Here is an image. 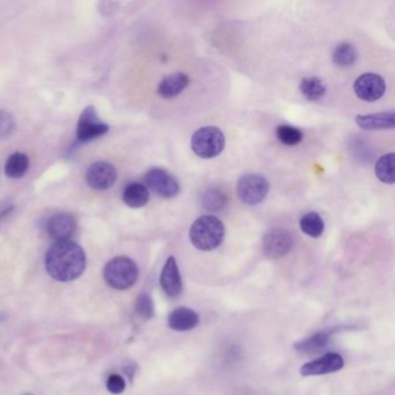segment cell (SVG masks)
I'll return each instance as SVG.
<instances>
[{"instance_id": "cell-27", "label": "cell", "mask_w": 395, "mask_h": 395, "mask_svg": "<svg viewBox=\"0 0 395 395\" xmlns=\"http://www.w3.org/2000/svg\"><path fill=\"white\" fill-rule=\"evenodd\" d=\"M14 118L6 110L0 109V138L6 137L14 130Z\"/></svg>"}, {"instance_id": "cell-4", "label": "cell", "mask_w": 395, "mask_h": 395, "mask_svg": "<svg viewBox=\"0 0 395 395\" xmlns=\"http://www.w3.org/2000/svg\"><path fill=\"white\" fill-rule=\"evenodd\" d=\"M225 147V136L217 127H203L191 137V149L202 159L220 156Z\"/></svg>"}, {"instance_id": "cell-26", "label": "cell", "mask_w": 395, "mask_h": 395, "mask_svg": "<svg viewBox=\"0 0 395 395\" xmlns=\"http://www.w3.org/2000/svg\"><path fill=\"white\" fill-rule=\"evenodd\" d=\"M136 312L140 318L149 320L154 314L153 300L147 293H143L137 298L136 301Z\"/></svg>"}, {"instance_id": "cell-11", "label": "cell", "mask_w": 395, "mask_h": 395, "mask_svg": "<svg viewBox=\"0 0 395 395\" xmlns=\"http://www.w3.org/2000/svg\"><path fill=\"white\" fill-rule=\"evenodd\" d=\"M343 366L344 361L342 356L335 352H330V354L322 356L321 359L304 364L300 369V374L304 377H311V376L334 374V372L340 371Z\"/></svg>"}, {"instance_id": "cell-21", "label": "cell", "mask_w": 395, "mask_h": 395, "mask_svg": "<svg viewBox=\"0 0 395 395\" xmlns=\"http://www.w3.org/2000/svg\"><path fill=\"white\" fill-rule=\"evenodd\" d=\"M330 341V334L322 333L315 334L313 337H308L306 340L300 341L298 343L295 344V349L297 352L301 354H315V352H321L325 349Z\"/></svg>"}, {"instance_id": "cell-19", "label": "cell", "mask_w": 395, "mask_h": 395, "mask_svg": "<svg viewBox=\"0 0 395 395\" xmlns=\"http://www.w3.org/2000/svg\"><path fill=\"white\" fill-rule=\"evenodd\" d=\"M299 89L305 99L308 101H318L326 94V85L317 77L305 78L300 81Z\"/></svg>"}, {"instance_id": "cell-25", "label": "cell", "mask_w": 395, "mask_h": 395, "mask_svg": "<svg viewBox=\"0 0 395 395\" xmlns=\"http://www.w3.org/2000/svg\"><path fill=\"white\" fill-rule=\"evenodd\" d=\"M202 203H203V206L209 211H218V210H222L226 205V196L218 189H209L203 195Z\"/></svg>"}, {"instance_id": "cell-14", "label": "cell", "mask_w": 395, "mask_h": 395, "mask_svg": "<svg viewBox=\"0 0 395 395\" xmlns=\"http://www.w3.org/2000/svg\"><path fill=\"white\" fill-rule=\"evenodd\" d=\"M191 83L187 74L183 72L169 74L159 83L158 94L164 99H173L179 96Z\"/></svg>"}, {"instance_id": "cell-16", "label": "cell", "mask_w": 395, "mask_h": 395, "mask_svg": "<svg viewBox=\"0 0 395 395\" xmlns=\"http://www.w3.org/2000/svg\"><path fill=\"white\" fill-rule=\"evenodd\" d=\"M356 123L364 130H383L394 128V113L371 114V115H359L356 116Z\"/></svg>"}, {"instance_id": "cell-30", "label": "cell", "mask_w": 395, "mask_h": 395, "mask_svg": "<svg viewBox=\"0 0 395 395\" xmlns=\"http://www.w3.org/2000/svg\"><path fill=\"white\" fill-rule=\"evenodd\" d=\"M28 395H30V394H28Z\"/></svg>"}, {"instance_id": "cell-12", "label": "cell", "mask_w": 395, "mask_h": 395, "mask_svg": "<svg viewBox=\"0 0 395 395\" xmlns=\"http://www.w3.org/2000/svg\"><path fill=\"white\" fill-rule=\"evenodd\" d=\"M76 228L77 222L71 213H55L47 222V232L56 242L70 240L74 235Z\"/></svg>"}, {"instance_id": "cell-5", "label": "cell", "mask_w": 395, "mask_h": 395, "mask_svg": "<svg viewBox=\"0 0 395 395\" xmlns=\"http://www.w3.org/2000/svg\"><path fill=\"white\" fill-rule=\"evenodd\" d=\"M269 182L264 176L250 173L239 179L237 195L244 204L254 206L264 201L269 193Z\"/></svg>"}, {"instance_id": "cell-20", "label": "cell", "mask_w": 395, "mask_h": 395, "mask_svg": "<svg viewBox=\"0 0 395 395\" xmlns=\"http://www.w3.org/2000/svg\"><path fill=\"white\" fill-rule=\"evenodd\" d=\"M300 230L311 238L321 237L325 231V223L318 213H308L299 220Z\"/></svg>"}, {"instance_id": "cell-28", "label": "cell", "mask_w": 395, "mask_h": 395, "mask_svg": "<svg viewBox=\"0 0 395 395\" xmlns=\"http://www.w3.org/2000/svg\"><path fill=\"white\" fill-rule=\"evenodd\" d=\"M107 389L111 394H121L125 389V378L118 374H110L107 379Z\"/></svg>"}, {"instance_id": "cell-6", "label": "cell", "mask_w": 395, "mask_h": 395, "mask_svg": "<svg viewBox=\"0 0 395 395\" xmlns=\"http://www.w3.org/2000/svg\"><path fill=\"white\" fill-rule=\"evenodd\" d=\"M109 131V125L100 120L96 108L88 106L83 110L77 125L76 143L85 144L93 139L99 138Z\"/></svg>"}, {"instance_id": "cell-2", "label": "cell", "mask_w": 395, "mask_h": 395, "mask_svg": "<svg viewBox=\"0 0 395 395\" xmlns=\"http://www.w3.org/2000/svg\"><path fill=\"white\" fill-rule=\"evenodd\" d=\"M225 238V227L220 218L202 216L195 220L189 231L191 244L203 252L218 248Z\"/></svg>"}, {"instance_id": "cell-22", "label": "cell", "mask_w": 395, "mask_h": 395, "mask_svg": "<svg viewBox=\"0 0 395 395\" xmlns=\"http://www.w3.org/2000/svg\"><path fill=\"white\" fill-rule=\"evenodd\" d=\"M359 54L355 47L350 43H341L333 52V62L342 69H347L355 64Z\"/></svg>"}, {"instance_id": "cell-10", "label": "cell", "mask_w": 395, "mask_h": 395, "mask_svg": "<svg viewBox=\"0 0 395 395\" xmlns=\"http://www.w3.org/2000/svg\"><path fill=\"white\" fill-rule=\"evenodd\" d=\"M354 91L359 99L366 103H374L383 98L386 91L384 78L377 74H364L359 76L354 84Z\"/></svg>"}, {"instance_id": "cell-3", "label": "cell", "mask_w": 395, "mask_h": 395, "mask_svg": "<svg viewBox=\"0 0 395 395\" xmlns=\"http://www.w3.org/2000/svg\"><path fill=\"white\" fill-rule=\"evenodd\" d=\"M139 270L135 261L130 257H114L103 269V278L107 284L115 290H128L135 286Z\"/></svg>"}, {"instance_id": "cell-23", "label": "cell", "mask_w": 395, "mask_h": 395, "mask_svg": "<svg viewBox=\"0 0 395 395\" xmlns=\"http://www.w3.org/2000/svg\"><path fill=\"white\" fill-rule=\"evenodd\" d=\"M394 153L384 154L383 157L379 158V160L376 164L374 173H376V175H377L378 179L381 180V182L387 183V184H393L394 183Z\"/></svg>"}, {"instance_id": "cell-15", "label": "cell", "mask_w": 395, "mask_h": 395, "mask_svg": "<svg viewBox=\"0 0 395 395\" xmlns=\"http://www.w3.org/2000/svg\"><path fill=\"white\" fill-rule=\"evenodd\" d=\"M200 322L198 313L188 308H178L169 314V326L175 332H188L194 330Z\"/></svg>"}, {"instance_id": "cell-8", "label": "cell", "mask_w": 395, "mask_h": 395, "mask_svg": "<svg viewBox=\"0 0 395 395\" xmlns=\"http://www.w3.org/2000/svg\"><path fill=\"white\" fill-rule=\"evenodd\" d=\"M85 179L92 189L107 191L116 182L118 171L107 161H96L88 167Z\"/></svg>"}, {"instance_id": "cell-24", "label": "cell", "mask_w": 395, "mask_h": 395, "mask_svg": "<svg viewBox=\"0 0 395 395\" xmlns=\"http://www.w3.org/2000/svg\"><path fill=\"white\" fill-rule=\"evenodd\" d=\"M276 136L278 140L288 147H296L303 142L304 135L300 131V129L291 125H278L276 129Z\"/></svg>"}, {"instance_id": "cell-9", "label": "cell", "mask_w": 395, "mask_h": 395, "mask_svg": "<svg viewBox=\"0 0 395 395\" xmlns=\"http://www.w3.org/2000/svg\"><path fill=\"white\" fill-rule=\"evenodd\" d=\"M145 183L147 187L162 198H175L180 193L179 182L165 169H150L145 174Z\"/></svg>"}, {"instance_id": "cell-17", "label": "cell", "mask_w": 395, "mask_h": 395, "mask_svg": "<svg viewBox=\"0 0 395 395\" xmlns=\"http://www.w3.org/2000/svg\"><path fill=\"white\" fill-rule=\"evenodd\" d=\"M122 198L125 204L130 208H143L150 200V193L143 183L132 182L129 183L128 186L125 188Z\"/></svg>"}, {"instance_id": "cell-7", "label": "cell", "mask_w": 395, "mask_h": 395, "mask_svg": "<svg viewBox=\"0 0 395 395\" xmlns=\"http://www.w3.org/2000/svg\"><path fill=\"white\" fill-rule=\"evenodd\" d=\"M292 235L289 231L276 227L266 232L262 239V252L269 260H278L286 257L292 248Z\"/></svg>"}, {"instance_id": "cell-1", "label": "cell", "mask_w": 395, "mask_h": 395, "mask_svg": "<svg viewBox=\"0 0 395 395\" xmlns=\"http://www.w3.org/2000/svg\"><path fill=\"white\" fill-rule=\"evenodd\" d=\"M86 254L74 242H58L45 254V269L58 282H71L81 277L86 269Z\"/></svg>"}, {"instance_id": "cell-29", "label": "cell", "mask_w": 395, "mask_h": 395, "mask_svg": "<svg viewBox=\"0 0 395 395\" xmlns=\"http://www.w3.org/2000/svg\"><path fill=\"white\" fill-rule=\"evenodd\" d=\"M136 369H137V366L130 364V365L125 366L123 371H125V374L131 379V378L134 377V374H135Z\"/></svg>"}, {"instance_id": "cell-18", "label": "cell", "mask_w": 395, "mask_h": 395, "mask_svg": "<svg viewBox=\"0 0 395 395\" xmlns=\"http://www.w3.org/2000/svg\"><path fill=\"white\" fill-rule=\"evenodd\" d=\"M30 169V158L25 153L17 152L8 157L5 165V173L11 179H20Z\"/></svg>"}, {"instance_id": "cell-13", "label": "cell", "mask_w": 395, "mask_h": 395, "mask_svg": "<svg viewBox=\"0 0 395 395\" xmlns=\"http://www.w3.org/2000/svg\"><path fill=\"white\" fill-rule=\"evenodd\" d=\"M160 286L166 296L176 298L182 292V279L175 257H169L162 268L160 275Z\"/></svg>"}]
</instances>
